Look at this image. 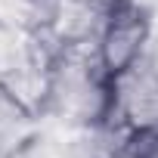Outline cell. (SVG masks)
Returning a JSON list of instances; mask_svg holds the SVG:
<instances>
[{
	"label": "cell",
	"instance_id": "1",
	"mask_svg": "<svg viewBox=\"0 0 158 158\" xmlns=\"http://www.w3.org/2000/svg\"><path fill=\"white\" fill-rule=\"evenodd\" d=\"M146 37H149V22L133 0H121L106 13L102 31H99V62L112 81L136 68Z\"/></svg>",
	"mask_w": 158,
	"mask_h": 158
}]
</instances>
